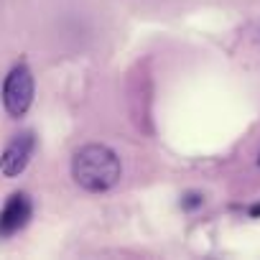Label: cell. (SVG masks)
Wrapping results in <instances>:
<instances>
[{
  "mask_svg": "<svg viewBox=\"0 0 260 260\" xmlns=\"http://www.w3.org/2000/svg\"><path fill=\"white\" fill-rule=\"evenodd\" d=\"M250 217H260V204H252L250 207Z\"/></svg>",
  "mask_w": 260,
  "mask_h": 260,
  "instance_id": "cell-6",
  "label": "cell"
},
{
  "mask_svg": "<svg viewBox=\"0 0 260 260\" xmlns=\"http://www.w3.org/2000/svg\"><path fill=\"white\" fill-rule=\"evenodd\" d=\"M34 102V74L26 64H18L11 69V74L6 77L3 84V105L8 110V115L13 117H23L28 112Z\"/></svg>",
  "mask_w": 260,
  "mask_h": 260,
  "instance_id": "cell-2",
  "label": "cell"
},
{
  "mask_svg": "<svg viewBox=\"0 0 260 260\" xmlns=\"http://www.w3.org/2000/svg\"><path fill=\"white\" fill-rule=\"evenodd\" d=\"M34 148H36V136L31 133V130L16 136V138L6 146L3 156H0V171H3L6 176H18V174H23L26 166H28V161H31V156H34Z\"/></svg>",
  "mask_w": 260,
  "mask_h": 260,
  "instance_id": "cell-4",
  "label": "cell"
},
{
  "mask_svg": "<svg viewBox=\"0 0 260 260\" xmlns=\"http://www.w3.org/2000/svg\"><path fill=\"white\" fill-rule=\"evenodd\" d=\"M72 174H74V181L84 191L102 194V191H110L120 181V158L112 148L92 143L74 153Z\"/></svg>",
  "mask_w": 260,
  "mask_h": 260,
  "instance_id": "cell-1",
  "label": "cell"
},
{
  "mask_svg": "<svg viewBox=\"0 0 260 260\" xmlns=\"http://www.w3.org/2000/svg\"><path fill=\"white\" fill-rule=\"evenodd\" d=\"M34 214V202L28 194L16 191L11 194V199L6 202V207L0 209V237H13L16 232H21L28 219Z\"/></svg>",
  "mask_w": 260,
  "mask_h": 260,
  "instance_id": "cell-3",
  "label": "cell"
},
{
  "mask_svg": "<svg viewBox=\"0 0 260 260\" xmlns=\"http://www.w3.org/2000/svg\"><path fill=\"white\" fill-rule=\"evenodd\" d=\"M204 204V197L199 194V191H191V194H186L184 197V202H181V207L186 209V212H194V209H199Z\"/></svg>",
  "mask_w": 260,
  "mask_h": 260,
  "instance_id": "cell-5",
  "label": "cell"
},
{
  "mask_svg": "<svg viewBox=\"0 0 260 260\" xmlns=\"http://www.w3.org/2000/svg\"><path fill=\"white\" fill-rule=\"evenodd\" d=\"M257 164H260V158H257Z\"/></svg>",
  "mask_w": 260,
  "mask_h": 260,
  "instance_id": "cell-7",
  "label": "cell"
}]
</instances>
